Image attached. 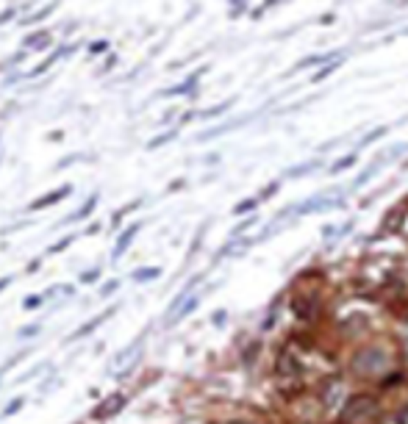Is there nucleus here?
I'll return each mask as SVG.
<instances>
[{"instance_id":"17","label":"nucleus","mask_w":408,"mask_h":424,"mask_svg":"<svg viewBox=\"0 0 408 424\" xmlns=\"http://www.w3.org/2000/svg\"><path fill=\"white\" fill-rule=\"evenodd\" d=\"M95 278H98V269H92V272L84 275V280H95Z\"/></svg>"},{"instance_id":"8","label":"nucleus","mask_w":408,"mask_h":424,"mask_svg":"<svg viewBox=\"0 0 408 424\" xmlns=\"http://www.w3.org/2000/svg\"><path fill=\"white\" fill-rule=\"evenodd\" d=\"M194 308H197V297H189V300H186V305H183V308H180V311H178V314L172 316V322H178V319H183V316H186V314H192Z\"/></svg>"},{"instance_id":"16","label":"nucleus","mask_w":408,"mask_h":424,"mask_svg":"<svg viewBox=\"0 0 408 424\" xmlns=\"http://www.w3.org/2000/svg\"><path fill=\"white\" fill-rule=\"evenodd\" d=\"M114 289H117V280H111V283H109V286H103V294H111V291H114Z\"/></svg>"},{"instance_id":"9","label":"nucleus","mask_w":408,"mask_h":424,"mask_svg":"<svg viewBox=\"0 0 408 424\" xmlns=\"http://www.w3.org/2000/svg\"><path fill=\"white\" fill-rule=\"evenodd\" d=\"M136 231H139V225H133V228H131V231H128V233H125V236H122V242H120V244H117V250H114V256H120V253H122V250H125V247H128V244H131V236H133V233H136Z\"/></svg>"},{"instance_id":"10","label":"nucleus","mask_w":408,"mask_h":424,"mask_svg":"<svg viewBox=\"0 0 408 424\" xmlns=\"http://www.w3.org/2000/svg\"><path fill=\"white\" fill-rule=\"evenodd\" d=\"M317 166V161H308V164H303V166H295V169H289V175H306L308 169H314Z\"/></svg>"},{"instance_id":"3","label":"nucleus","mask_w":408,"mask_h":424,"mask_svg":"<svg viewBox=\"0 0 408 424\" xmlns=\"http://www.w3.org/2000/svg\"><path fill=\"white\" fill-rule=\"evenodd\" d=\"M292 314L297 319H314L319 314V305H317L314 297H295L292 300Z\"/></svg>"},{"instance_id":"14","label":"nucleus","mask_w":408,"mask_h":424,"mask_svg":"<svg viewBox=\"0 0 408 424\" xmlns=\"http://www.w3.org/2000/svg\"><path fill=\"white\" fill-rule=\"evenodd\" d=\"M250 208H256V200H245L242 205H237V214H242V211H250Z\"/></svg>"},{"instance_id":"11","label":"nucleus","mask_w":408,"mask_h":424,"mask_svg":"<svg viewBox=\"0 0 408 424\" xmlns=\"http://www.w3.org/2000/svg\"><path fill=\"white\" fill-rule=\"evenodd\" d=\"M23 407V399H12L9 405H6V410H3V416H12L15 410H20Z\"/></svg>"},{"instance_id":"13","label":"nucleus","mask_w":408,"mask_h":424,"mask_svg":"<svg viewBox=\"0 0 408 424\" xmlns=\"http://www.w3.org/2000/svg\"><path fill=\"white\" fill-rule=\"evenodd\" d=\"M39 305H42V297H28V300H26V308H28V311H34V308H39Z\"/></svg>"},{"instance_id":"5","label":"nucleus","mask_w":408,"mask_h":424,"mask_svg":"<svg viewBox=\"0 0 408 424\" xmlns=\"http://www.w3.org/2000/svg\"><path fill=\"white\" fill-rule=\"evenodd\" d=\"M109 314H111V311H106V314H98V316H95L92 322H86V325H84V327H81L78 333H73V338H81V336H86V333H92V330H95V327H98L100 322H106V316H109Z\"/></svg>"},{"instance_id":"18","label":"nucleus","mask_w":408,"mask_h":424,"mask_svg":"<svg viewBox=\"0 0 408 424\" xmlns=\"http://www.w3.org/2000/svg\"><path fill=\"white\" fill-rule=\"evenodd\" d=\"M9 283H12V280H9V278H6V280H0V291H3V289H6V286H9Z\"/></svg>"},{"instance_id":"1","label":"nucleus","mask_w":408,"mask_h":424,"mask_svg":"<svg viewBox=\"0 0 408 424\" xmlns=\"http://www.w3.org/2000/svg\"><path fill=\"white\" fill-rule=\"evenodd\" d=\"M378 416V399L369 394H355L342 407V424H369Z\"/></svg>"},{"instance_id":"7","label":"nucleus","mask_w":408,"mask_h":424,"mask_svg":"<svg viewBox=\"0 0 408 424\" xmlns=\"http://www.w3.org/2000/svg\"><path fill=\"white\" fill-rule=\"evenodd\" d=\"M161 275V269H156V267H150V269H136L133 272V280H156Z\"/></svg>"},{"instance_id":"19","label":"nucleus","mask_w":408,"mask_h":424,"mask_svg":"<svg viewBox=\"0 0 408 424\" xmlns=\"http://www.w3.org/2000/svg\"><path fill=\"white\" fill-rule=\"evenodd\" d=\"M225 424H248V421H225Z\"/></svg>"},{"instance_id":"6","label":"nucleus","mask_w":408,"mask_h":424,"mask_svg":"<svg viewBox=\"0 0 408 424\" xmlns=\"http://www.w3.org/2000/svg\"><path fill=\"white\" fill-rule=\"evenodd\" d=\"M336 391H342V383H339V380H333V383L325 388V394H322L325 407H333V405H336Z\"/></svg>"},{"instance_id":"2","label":"nucleus","mask_w":408,"mask_h":424,"mask_svg":"<svg viewBox=\"0 0 408 424\" xmlns=\"http://www.w3.org/2000/svg\"><path fill=\"white\" fill-rule=\"evenodd\" d=\"M350 366H353L355 374H367V377L383 374L386 366H389V352L380 349V347H367V349H361L358 355H353Z\"/></svg>"},{"instance_id":"4","label":"nucleus","mask_w":408,"mask_h":424,"mask_svg":"<svg viewBox=\"0 0 408 424\" xmlns=\"http://www.w3.org/2000/svg\"><path fill=\"white\" fill-rule=\"evenodd\" d=\"M122 405H125V396L120 394V396H114V399H111L109 405H103V407H98V413H95V416H98V418H106V416H111V413H117V410H120Z\"/></svg>"},{"instance_id":"12","label":"nucleus","mask_w":408,"mask_h":424,"mask_svg":"<svg viewBox=\"0 0 408 424\" xmlns=\"http://www.w3.org/2000/svg\"><path fill=\"white\" fill-rule=\"evenodd\" d=\"M353 161H355V155H347V158H342V161H336V164H333V172H339V169H344V166H350Z\"/></svg>"},{"instance_id":"15","label":"nucleus","mask_w":408,"mask_h":424,"mask_svg":"<svg viewBox=\"0 0 408 424\" xmlns=\"http://www.w3.org/2000/svg\"><path fill=\"white\" fill-rule=\"evenodd\" d=\"M397 421H400V424H408V405H405V407L400 410V416H397Z\"/></svg>"}]
</instances>
